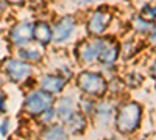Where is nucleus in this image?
Listing matches in <instances>:
<instances>
[{"mask_svg":"<svg viewBox=\"0 0 156 140\" xmlns=\"http://www.w3.org/2000/svg\"><path fill=\"white\" fill-rule=\"evenodd\" d=\"M140 115H142V109L137 103L123 104L119 109V114H117V129L123 134L136 131L140 123Z\"/></svg>","mask_w":156,"mask_h":140,"instance_id":"nucleus-1","label":"nucleus"},{"mask_svg":"<svg viewBox=\"0 0 156 140\" xmlns=\"http://www.w3.org/2000/svg\"><path fill=\"white\" fill-rule=\"evenodd\" d=\"M53 106V97L45 90H33L27 95L23 103V109L30 115H41V114Z\"/></svg>","mask_w":156,"mask_h":140,"instance_id":"nucleus-2","label":"nucleus"},{"mask_svg":"<svg viewBox=\"0 0 156 140\" xmlns=\"http://www.w3.org/2000/svg\"><path fill=\"white\" fill-rule=\"evenodd\" d=\"M2 72L11 83H20L31 75L33 69L27 61L17 58H8L2 62Z\"/></svg>","mask_w":156,"mask_h":140,"instance_id":"nucleus-3","label":"nucleus"},{"mask_svg":"<svg viewBox=\"0 0 156 140\" xmlns=\"http://www.w3.org/2000/svg\"><path fill=\"white\" fill-rule=\"evenodd\" d=\"M78 86L83 92L92 97H100L106 92V81L101 75L94 73V72H83L78 76Z\"/></svg>","mask_w":156,"mask_h":140,"instance_id":"nucleus-4","label":"nucleus"},{"mask_svg":"<svg viewBox=\"0 0 156 140\" xmlns=\"http://www.w3.org/2000/svg\"><path fill=\"white\" fill-rule=\"evenodd\" d=\"M33 37V23L30 22H19L9 31V41L16 47L27 45Z\"/></svg>","mask_w":156,"mask_h":140,"instance_id":"nucleus-5","label":"nucleus"},{"mask_svg":"<svg viewBox=\"0 0 156 140\" xmlns=\"http://www.w3.org/2000/svg\"><path fill=\"white\" fill-rule=\"evenodd\" d=\"M73 28H75V20H73V17H70V16L62 17V19H59V20L55 23L53 30H51V39L56 41V42L66 41L67 37L72 34Z\"/></svg>","mask_w":156,"mask_h":140,"instance_id":"nucleus-6","label":"nucleus"},{"mask_svg":"<svg viewBox=\"0 0 156 140\" xmlns=\"http://www.w3.org/2000/svg\"><path fill=\"white\" fill-rule=\"evenodd\" d=\"M111 22V14H108V12H101V11H97L94 12L92 16H90L89 22H87V30L90 34H101L103 31L106 30V27L109 25Z\"/></svg>","mask_w":156,"mask_h":140,"instance_id":"nucleus-7","label":"nucleus"},{"mask_svg":"<svg viewBox=\"0 0 156 140\" xmlns=\"http://www.w3.org/2000/svg\"><path fill=\"white\" fill-rule=\"evenodd\" d=\"M103 41L98 39H92V41H87L80 47V58L84 62H92L98 58L100 55V50H101Z\"/></svg>","mask_w":156,"mask_h":140,"instance_id":"nucleus-8","label":"nucleus"},{"mask_svg":"<svg viewBox=\"0 0 156 140\" xmlns=\"http://www.w3.org/2000/svg\"><path fill=\"white\" fill-rule=\"evenodd\" d=\"M117 56H119V45L112 41H108V42H103L101 45V50H100V61L103 62L105 66H111L115 62Z\"/></svg>","mask_w":156,"mask_h":140,"instance_id":"nucleus-9","label":"nucleus"},{"mask_svg":"<svg viewBox=\"0 0 156 140\" xmlns=\"http://www.w3.org/2000/svg\"><path fill=\"white\" fill-rule=\"evenodd\" d=\"M64 84H66V80L61 78V76H53V75L44 76L41 80V89L48 94H59L62 90Z\"/></svg>","mask_w":156,"mask_h":140,"instance_id":"nucleus-10","label":"nucleus"},{"mask_svg":"<svg viewBox=\"0 0 156 140\" xmlns=\"http://www.w3.org/2000/svg\"><path fill=\"white\" fill-rule=\"evenodd\" d=\"M33 37L41 42L42 45H47L50 41H51V30L47 23L44 22H37L33 25Z\"/></svg>","mask_w":156,"mask_h":140,"instance_id":"nucleus-11","label":"nucleus"},{"mask_svg":"<svg viewBox=\"0 0 156 140\" xmlns=\"http://www.w3.org/2000/svg\"><path fill=\"white\" fill-rule=\"evenodd\" d=\"M67 128L72 134H80L84 131V126H86V120L81 114H72V115L67 118Z\"/></svg>","mask_w":156,"mask_h":140,"instance_id":"nucleus-12","label":"nucleus"},{"mask_svg":"<svg viewBox=\"0 0 156 140\" xmlns=\"http://www.w3.org/2000/svg\"><path fill=\"white\" fill-rule=\"evenodd\" d=\"M56 114L58 117L62 120V121H67V118L73 114V103L70 98H62L58 106H56Z\"/></svg>","mask_w":156,"mask_h":140,"instance_id":"nucleus-13","label":"nucleus"},{"mask_svg":"<svg viewBox=\"0 0 156 140\" xmlns=\"http://www.w3.org/2000/svg\"><path fill=\"white\" fill-rule=\"evenodd\" d=\"M42 137H45V138H66L67 134H66L62 126L53 125V126H48V128L44 131Z\"/></svg>","mask_w":156,"mask_h":140,"instance_id":"nucleus-14","label":"nucleus"},{"mask_svg":"<svg viewBox=\"0 0 156 140\" xmlns=\"http://www.w3.org/2000/svg\"><path fill=\"white\" fill-rule=\"evenodd\" d=\"M20 48V47H19ZM19 58L27 61V62H34L37 59H41V53L34 48H20L19 50Z\"/></svg>","mask_w":156,"mask_h":140,"instance_id":"nucleus-15","label":"nucleus"},{"mask_svg":"<svg viewBox=\"0 0 156 140\" xmlns=\"http://www.w3.org/2000/svg\"><path fill=\"white\" fill-rule=\"evenodd\" d=\"M140 17L147 22H154L156 20V6L154 5H145L140 11Z\"/></svg>","mask_w":156,"mask_h":140,"instance_id":"nucleus-16","label":"nucleus"},{"mask_svg":"<svg viewBox=\"0 0 156 140\" xmlns=\"http://www.w3.org/2000/svg\"><path fill=\"white\" fill-rule=\"evenodd\" d=\"M136 28H137V31H140V33H147V31L151 30V22H147V20L142 22V17H140V19L136 20Z\"/></svg>","mask_w":156,"mask_h":140,"instance_id":"nucleus-17","label":"nucleus"},{"mask_svg":"<svg viewBox=\"0 0 156 140\" xmlns=\"http://www.w3.org/2000/svg\"><path fill=\"white\" fill-rule=\"evenodd\" d=\"M6 100H8L6 94L0 90V114H6V111H8V106H6Z\"/></svg>","mask_w":156,"mask_h":140,"instance_id":"nucleus-18","label":"nucleus"},{"mask_svg":"<svg viewBox=\"0 0 156 140\" xmlns=\"http://www.w3.org/2000/svg\"><path fill=\"white\" fill-rule=\"evenodd\" d=\"M53 117H55V112L51 111V108L47 109V111H44V112L41 114V120H42V123H48Z\"/></svg>","mask_w":156,"mask_h":140,"instance_id":"nucleus-19","label":"nucleus"},{"mask_svg":"<svg viewBox=\"0 0 156 140\" xmlns=\"http://www.w3.org/2000/svg\"><path fill=\"white\" fill-rule=\"evenodd\" d=\"M9 123H11L9 118H5L2 123H0V135H3V137H5V135L9 132Z\"/></svg>","mask_w":156,"mask_h":140,"instance_id":"nucleus-20","label":"nucleus"},{"mask_svg":"<svg viewBox=\"0 0 156 140\" xmlns=\"http://www.w3.org/2000/svg\"><path fill=\"white\" fill-rule=\"evenodd\" d=\"M23 2H25V0H6V3L8 5H23Z\"/></svg>","mask_w":156,"mask_h":140,"instance_id":"nucleus-21","label":"nucleus"},{"mask_svg":"<svg viewBox=\"0 0 156 140\" xmlns=\"http://www.w3.org/2000/svg\"><path fill=\"white\" fill-rule=\"evenodd\" d=\"M6 6H8V3H6V0H0V14L6 9Z\"/></svg>","mask_w":156,"mask_h":140,"instance_id":"nucleus-22","label":"nucleus"},{"mask_svg":"<svg viewBox=\"0 0 156 140\" xmlns=\"http://www.w3.org/2000/svg\"><path fill=\"white\" fill-rule=\"evenodd\" d=\"M150 41L153 42V44H156V27L151 30V33H150Z\"/></svg>","mask_w":156,"mask_h":140,"instance_id":"nucleus-23","label":"nucleus"},{"mask_svg":"<svg viewBox=\"0 0 156 140\" xmlns=\"http://www.w3.org/2000/svg\"><path fill=\"white\" fill-rule=\"evenodd\" d=\"M78 3H94V2H100V0H76Z\"/></svg>","mask_w":156,"mask_h":140,"instance_id":"nucleus-24","label":"nucleus"},{"mask_svg":"<svg viewBox=\"0 0 156 140\" xmlns=\"http://www.w3.org/2000/svg\"><path fill=\"white\" fill-rule=\"evenodd\" d=\"M153 73H154V76H156V62H154V66H153Z\"/></svg>","mask_w":156,"mask_h":140,"instance_id":"nucleus-25","label":"nucleus"},{"mask_svg":"<svg viewBox=\"0 0 156 140\" xmlns=\"http://www.w3.org/2000/svg\"><path fill=\"white\" fill-rule=\"evenodd\" d=\"M2 84H3V78L0 76V87H2Z\"/></svg>","mask_w":156,"mask_h":140,"instance_id":"nucleus-26","label":"nucleus"}]
</instances>
